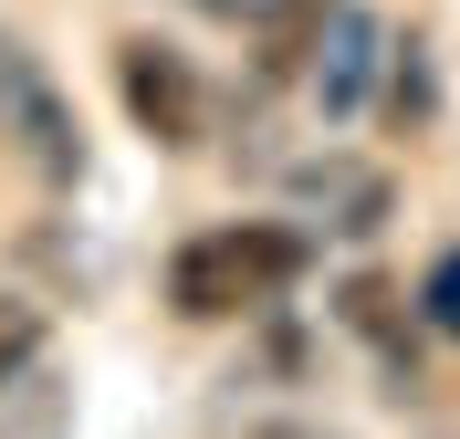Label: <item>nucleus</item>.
<instances>
[{
  "mask_svg": "<svg viewBox=\"0 0 460 439\" xmlns=\"http://www.w3.org/2000/svg\"><path fill=\"white\" fill-rule=\"evenodd\" d=\"M293 283H304V231H283V220H220V231L178 241V262H168V303L189 324L261 314Z\"/></svg>",
  "mask_w": 460,
  "mask_h": 439,
  "instance_id": "1",
  "label": "nucleus"
},
{
  "mask_svg": "<svg viewBox=\"0 0 460 439\" xmlns=\"http://www.w3.org/2000/svg\"><path fill=\"white\" fill-rule=\"evenodd\" d=\"M115 94H126V116H137L157 146H199V126H209L199 74H189L168 42H146V31H126V42H115Z\"/></svg>",
  "mask_w": 460,
  "mask_h": 439,
  "instance_id": "2",
  "label": "nucleus"
},
{
  "mask_svg": "<svg viewBox=\"0 0 460 439\" xmlns=\"http://www.w3.org/2000/svg\"><path fill=\"white\" fill-rule=\"evenodd\" d=\"M0 126L22 136V157H31L42 178H74V168H84V146H74V116L53 105V84L31 74V53H22V42H0Z\"/></svg>",
  "mask_w": 460,
  "mask_h": 439,
  "instance_id": "3",
  "label": "nucleus"
},
{
  "mask_svg": "<svg viewBox=\"0 0 460 439\" xmlns=\"http://www.w3.org/2000/svg\"><path fill=\"white\" fill-rule=\"evenodd\" d=\"M376 63H387V31H376V11H356V0H335L324 11V42H314V105L324 116H367V84Z\"/></svg>",
  "mask_w": 460,
  "mask_h": 439,
  "instance_id": "4",
  "label": "nucleus"
},
{
  "mask_svg": "<svg viewBox=\"0 0 460 439\" xmlns=\"http://www.w3.org/2000/svg\"><path fill=\"white\" fill-rule=\"evenodd\" d=\"M304 209H335L324 231H376V220H387V178L324 157V168H304Z\"/></svg>",
  "mask_w": 460,
  "mask_h": 439,
  "instance_id": "5",
  "label": "nucleus"
},
{
  "mask_svg": "<svg viewBox=\"0 0 460 439\" xmlns=\"http://www.w3.org/2000/svg\"><path fill=\"white\" fill-rule=\"evenodd\" d=\"M42 335H53V324H42V303H31V293H11V283H0V387H11V377H31V366H42Z\"/></svg>",
  "mask_w": 460,
  "mask_h": 439,
  "instance_id": "6",
  "label": "nucleus"
},
{
  "mask_svg": "<svg viewBox=\"0 0 460 439\" xmlns=\"http://www.w3.org/2000/svg\"><path fill=\"white\" fill-rule=\"evenodd\" d=\"M419 314H429L439 335H460V251H439V262H429V283H419Z\"/></svg>",
  "mask_w": 460,
  "mask_h": 439,
  "instance_id": "7",
  "label": "nucleus"
},
{
  "mask_svg": "<svg viewBox=\"0 0 460 439\" xmlns=\"http://www.w3.org/2000/svg\"><path fill=\"white\" fill-rule=\"evenodd\" d=\"M252 439H324V429H304V418H272V429H252Z\"/></svg>",
  "mask_w": 460,
  "mask_h": 439,
  "instance_id": "8",
  "label": "nucleus"
}]
</instances>
